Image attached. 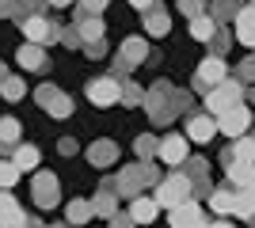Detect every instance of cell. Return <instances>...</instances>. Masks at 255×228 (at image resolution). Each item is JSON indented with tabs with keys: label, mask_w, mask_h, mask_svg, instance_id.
Segmentation results:
<instances>
[{
	"label": "cell",
	"mask_w": 255,
	"mask_h": 228,
	"mask_svg": "<svg viewBox=\"0 0 255 228\" xmlns=\"http://www.w3.org/2000/svg\"><path fill=\"white\" fill-rule=\"evenodd\" d=\"M225 175H229V183L236 190H244V186L255 183V160H229L225 163Z\"/></svg>",
	"instance_id": "4fadbf2b"
},
{
	"label": "cell",
	"mask_w": 255,
	"mask_h": 228,
	"mask_svg": "<svg viewBox=\"0 0 255 228\" xmlns=\"http://www.w3.org/2000/svg\"><path fill=\"white\" fill-rule=\"evenodd\" d=\"M156 156L164 163H171V167H183L187 156H191V141H187V133H171V137H164L160 149H156Z\"/></svg>",
	"instance_id": "8992f818"
},
{
	"label": "cell",
	"mask_w": 255,
	"mask_h": 228,
	"mask_svg": "<svg viewBox=\"0 0 255 228\" xmlns=\"http://www.w3.org/2000/svg\"><path fill=\"white\" fill-rule=\"evenodd\" d=\"M19 167H15V163L11 160H0V190H11V186L19 183Z\"/></svg>",
	"instance_id": "83f0119b"
},
{
	"label": "cell",
	"mask_w": 255,
	"mask_h": 228,
	"mask_svg": "<svg viewBox=\"0 0 255 228\" xmlns=\"http://www.w3.org/2000/svg\"><path fill=\"white\" fill-rule=\"evenodd\" d=\"M23 228H42V225H38V221H27V225H23Z\"/></svg>",
	"instance_id": "ab89813d"
},
{
	"label": "cell",
	"mask_w": 255,
	"mask_h": 228,
	"mask_svg": "<svg viewBox=\"0 0 255 228\" xmlns=\"http://www.w3.org/2000/svg\"><path fill=\"white\" fill-rule=\"evenodd\" d=\"M0 145H19V122L15 118H0Z\"/></svg>",
	"instance_id": "484cf974"
},
{
	"label": "cell",
	"mask_w": 255,
	"mask_h": 228,
	"mask_svg": "<svg viewBox=\"0 0 255 228\" xmlns=\"http://www.w3.org/2000/svg\"><path fill=\"white\" fill-rule=\"evenodd\" d=\"M240 76H244V80H255V57H252V61H244V65H240Z\"/></svg>",
	"instance_id": "d590c367"
},
{
	"label": "cell",
	"mask_w": 255,
	"mask_h": 228,
	"mask_svg": "<svg viewBox=\"0 0 255 228\" xmlns=\"http://www.w3.org/2000/svg\"><path fill=\"white\" fill-rule=\"evenodd\" d=\"M65 217H69V225H88V221L96 217V209H92V202H84V198H73L69 209H65Z\"/></svg>",
	"instance_id": "ac0fdd59"
},
{
	"label": "cell",
	"mask_w": 255,
	"mask_h": 228,
	"mask_svg": "<svg viewBox=\"0 0 255 228\" xmlns=\"http://www.w3.org/2000/svg\"><path fill=\"white\" fill-rule=\"evenodd\" d=\"M133 149H137V156H141V163L149 160V156H156V149H160V141L156 137H149V133H145V137H137V145H133Z\"/></svg>",
	"instance_id": "f546056e"
},
{
	"label": "cell",
	"mask_w": 255,
	"mask_h": 228,
	"mask_svg": "<svg viewBox=\"0 0 255 228\" xmlns=\"http://www.w3.org/2000/svg\"><path fill=\"white\" fill-rule=\"evenodd\" d=\"M149 183H156V171H152L149 163H137V167H126L122 171V179H118V194H126V198H137V190L141 186H149Z\"/></svg>",
	"instance_id": "5b68a950"
},
{
	"label": "cell",
	"mask_w": 255,
	"mask_h": 228,
	"mask_svg": "<svg viewBox=\"0 0 255 228\" xmlns=\"http://www.w3.org/2000/svg\"><path fill=\"white\" fill-rule=\"evenodd\" d=\"M248 4H255V0H248Z\"/></svg>",
	"instance_id": "7bdbcfd3"
},
{
	"label": "cell",
	"mask_w": 255,
	"mask_h": 228,
	"mask_svg": "<svg viewBox=\"0 0 255 228\" xmlns=\"http://www.w3.org/2000/svg\"><path fill=\"white\" fill-rule=\"evenodd\" d=\"M156 206H168V209H175V206H183L187 198H194V183L187 179V175H168V179H160L156 183Z\"/></svg>",
	"instance_id": "7a4b0ae2"
},
{
	"label": "cell",
	"mask_w": 255,
	"mask_h": 228,
	"mask_svg": "<svg viewBox=\"0 0 255 228\" xmlns=\"http://www.w3.org/2000/svg\"><path fill=\"white\" fill-rule=\"evenodd\" d=\"M34 206L38 209H53L57 206V190H61V186H57V175H50V171H42V175H34Z\"/></svg>",
	"instance_id": "9c48e42d"
},
{
	"label": "cell",
	"mask_w": 255,
	"mask_h": 228,
	"mask_svg": "<svg viewBox=\"0 0 255 228\" xmlns=\"http://www.w3.org/2000/svg\"><path fill=\"white\" fill-rule=\"evenodd\" d=\"M191 34L198 38V42H210L213 34H217V23H213L210 15H194L191 19Z\"/></svg>",
	"instance_id": "603a6c76"
},
{
	"label": "cell",
	"mask_w": 255,
	"mask_h": 228,
	"mask_svg": "<svg viewBox=\"0 0 255 228\" xmlns=\"http://www.w3.org/2000/svg\"><path fill=\"white\" fill-rule=\"evenodd\" d=\"M210 209L221 213V217L236 213V190H210Z\"/></svg>",
	"instance_id": "e0dca14e"
},
{
	"label": "cell",
	"mask_w": 255,
	"mask_h": 228,
	"mask_svg": "<svg viewBox=\"0 0 255 228\" xmlns=\"http://www.w3.org/2000/svg\"><path fill=\"white\" fill-rule=\"evenodd\" d=\"M80 34H84L88 42H99V34H103V23H99V19H88V15H84V19H80Z\"/></svg>",
	"instance_id": "4dcf8cb0"
},
{
	"label": "cell",
	"mask_w": 255,
	"mask_h": 228,
	"mask_svg": "<svg viewBox=\"0 0 255 228\" xmlns=\"http://www.w3.org/2000/svg\"><path fill=\"white\" fill-rule=\"evenodd\" d=\"M129 4H133V8H141V11H149V8H152V0H129Z\"/></svg>",
	"instance_id": "8d00e7d4"
},
{
	"label": "cell",
	"mask_w": 255,
	"mask_h": 228,
	"mask_svg": "<svg viewBox=\"0 0 255 228\" xmlns=\"http://www.w3.org/2000/svg\"><path fill=\"white\" fill-rule=\"evenodd\" d=\"M122 99H126V103H137V99H145V95H141L137 87H126V84H122Z\"/></svg>",
	"instance_id": "836d02e7"
},
{
	"label": "cell",
	"mask_w": 255,
	"mask_h": 228,
	"mask_svg": "<svg viewBox=\"0 0 255 228\" xmlns=\"http://www.w3.org/2000/svg\"><path fill=\"white\" fill-rule=\"evenodd\" d=\"M213 137H217V118H210V114H191V122H187V141L191 145H210Z\"/></svg>",
	"instance_id": "30bf717a"
},
{
	"label": "cell",
	"mask_w": 255,
	"mask_h": 228,
	"mask_svg": "<svg viewBox=\"0 0 255 228\" xmlns=\"http://www.w3.org/2000/svg\"><path fill=\"white\" fill-rule=\"evenodd\" d=\"M252 99H255V95H252Z\"/></svg>",
	"instance_id": "ee69618b"
},
{
	"label": "cell",
	"mask_w": 255,
	"mask_h": 228,
	"mask_svg": "<svg viewBox=\"0 0 255 228\" xmlns=\"http://www.w3.org/2000/svg\"><path fill=\"white\" fill-rule=\"evenodd\" d=\"M252 130V110L240 103V107L233 110H225V114H217V133H225V137H244V133Z\"/></svg>",
	"instance_id": "277c9868"
},
{
	"label": "cell",
	"mask_w": 255,
	"mask_h": 228,
	"mask_svg": "<svg viewBox=\"0 0 255 228\" xmlns=\"http://www.w3.org/2000/svg\"><path fill=\"white\" fill-rule=\"evenodd\" d=\"M27 225V213L8 190H0V228H23Z\"/></svg>",
	"instance_id": "7c38bea8"
},
{
	"label": "cell",
	"mask_w": 255,
	"mask_h": 228,
	"mask_svg": "<svg viewBox=\"0 0 255 228\" xmlns=\"http://www.w3.org/2000/svg\"><path fill=\"white\" fill-rule=\"evenodd\" d=\"M210 228H233V225H229V221H213Z\"/></svg>",
	"instance_id": "74e56055"
},
{
	"label": "cell",
	"mask_w": 255,
	"mask_h": 228,
	"mask_svg": "<svg viewBox=\"0 0 255 228\" xmlns=\"http://www.w3.org/2000/svg\"><path fill=\"white\" fill-rule=\"evenodd\" d=\"M38 103H42L46 110H50L53 118H69V114H73V99L65 95V91H57V87H38Z\"/></svg>",
	"instance_id": "8fae6325"
},
{
	"label": "cell",
	"mask_w": 255,
	"mask_h": 228,
	"mask_svg": "<svg viewBox=\"0 0 255 228\" xmlns=\"http://www.w3.org/2000/svg\"><path fill=\"white\" fill-rule=\"evenodd\" d=\"M145 27H149V34H152V38H164V34L171 31L168 11H156V8H149V15H145Z\"/></svg>",
	"instance_id": "44dd1931"
},
{
	"label": "cell",
	"mask_w": 255,
	"mask_h": 228,
	"mask_svg": "<svg viewBox=\"0 0 255 228\" xmlns=\"http://www.w3.org/2000/svg\"><path fill=\"white\" fill-rule=\"evenodd\" d=\"M15 61H19L23 69H42L46 65V54H42V46L31 42V46H23L19 54H15Z\"/></svg>",
	"instance_id": "ffe728a7"
},
{
	"label": "cell",
	"mask_w": 255,
	"mask_h": 228,
	"mask_svg": "<svg viewBox=\"0 0 255 228\" xmlns=\"http://www.w3.org/2000/svg\"><path fill=\"white\" fill-rule=\"evenodd\" d=\"M50 4H57V8H65V4H73V0H50Z\"/></svg>",
	"instance_id": "f35d334b"
},
{
	"label": "cell",
	"mask_w": 255,
	"mask_h": 228,
	"mask_svg": "<svg viewBox=\"0 0 255 228\" xmlns=\"http://www.w3.org/2000/svg\"><path fill=\"white\" fill-rule=\"evenodd\" d=\"M122 54H126V65H137V61H145V38H129V42L122 46Z\"/></svg>",
	"instance_id": "f1b7e54d"
},
{
	"label": "cell",
	"mask_w": 255,
	"mask_h": 228,
	"mask_svg": "<svg viewBox=\"0 0 255 228\" xmlns=\"http://www.w3.org/2000/svg\"><path fill=\"white\" fill-rule=\"evenodd\" d=\"M240 103H244V84H236V80H221L206 91V114H225Z\"/></svg>",
	"instance_id": "6da1fadb"
},
{
	"label": "cell",
	"mask_w": 255,
	"mask_h": 228,
	"mask_svg": "<svg viewBox=\"0 0 255 228\" xmlns=\"http://www.w3.org/2000/svg\"><path fill=\"white\" fill-rule=\"evenodd\" d=\"M111 225H115V228H133V217H129V213H126V217H118V213H115Z\"/></svg>",
	"instance_id": "e575fe53"
},
{
	"label": "cell",
	"mask_w": 255,
	"mask_h": 228,
	"mask_svg": "<svg viewBox=\"0 0 255 228\" xmlns=\"http://www.w3.org/2000/svg\"><path fill=\"white\" fill-rule=\"evenodd\" d=\"M122 99V84H118L115 76H99L88 84V103H96V107H111Z\"/></svg>",
	"instance_id": "52a82bcc"
},
{
	"label": "cell",
	"mask_w": 255,
	"mask_h": 228,
	"mask_svg": "<svg viewBox=\"0 0 255 228\" xmlns=\"http://www.w3.org/2000/svg\"><path fill=\"white\" fill-rule=\"evenodd\" d=\"M221 80H229V69H225V61L221 57H206L202 65H198V73H194V87L198 91H210L213 84H221Z\"/></svg>",
	"instance_id": "ba28073f"
},
{
	"label": "cell",
	"mask_w": 255,
	"mask_h": 228,
	"mask_svg": "<svg viewBox=\"0 0 255 228\" xmlns=\"http://www.w3.org/2000/svg\"><path fill=\"white\" fill-rule=\"evenodd\" d=\"M236 38L244 46H255V4L252 8H244V11H236Z\"/></svg>",
	"instance_id": "9a60e30c"
},
{
	"label": "cell",
	"mask_w": 255,
	"mask_h": 228,
	"mask_svg": "<svg viewBox=\"0 0 255 228\" xmlns=\"http://www.w3.org/2000/svg\"><path fill=\"white\" fill-rule=\"evenodd\" d=\"M19 27H23V34H27L31 42H46V38L53 34V31H50V23H46L42 15H31V19H23Z\"/></svg>",
	"instance_id": "d6986e66"
},
{
	"label": "cell",
	"mask_w": 255,
	"mask_h": 228,
	"mask_svg": "<svg viewBox=\"0 0 255 228\" xmlns=\"http://www.w3.org/2000/svg\"><path fill=\"white\" fill-rule=\"evenodd\" d=\"M213 15H217V19H229V15H236V0H217Z\"/></svg>",
	"instance_id": "1f68e13d"
},
{
	"label": "cell",
	"mask_w": 255,
	"mask_h": 228,
	"mask_svg": "<svg viewBox=\"0 0 255 228\" xmlns=\"http://www.w3.org/2000/svg\"><path fill=\"white\" fill-rule=\"evenodd\" d=\"M179 4H183V11H187L191 19H194V15H198V8H202V0H179Z\"/></svg>",
	"instance_id": "d6a6232c"
},
{
	"label": "cell",
	"mask_w": 255,
	"mask_h": 228,
	"mask_svg": "<svg viewBox=\"0 0 255 228\" xmlns=\"http://www.w3.org/2000/svg\"><path fill=\"white\" fill-rule=\"evenodd\" d=\"M156 213H160L156 198H145V194H137L133 202H129V217H133V225H152V221H156Z\"/></svg>",
	"instance_id": "5bb4252c"
},
{
	"label": "cell",
	"mask_w": 255,
	"mask_h": 228,
	"mask_svg": "<svg viewBox=\"0 0 255 228\" xmlns=\"http://www.w3.org/2000/svg\"><path fill=\"white\" fill-rule=\"evenodd\" d=\"M236 213L244 221H255V183L244 186V190H236Z\"/></svg>",
	"instance_id": "7402d4cb"
},
{
	"label": "cell",
	"mask_w": 255,
	"mask_h": 228,
	"mask_svg": "<svg viewBox=\"0 0 255 228\" xmlns=\"http://www.w3.org/2000/svg\"><path fill=\"white\" fill-rule=\"evenodd\" d=\"M115 152H118V149H115V145H111V141H99L96 149H88V160L103 167V163H111V160H115Z\"/></svg>",
	"instance_id": "d4e9b609"
},
{
	"label": "cell",
	"mask_w": 255,
	"mask_h": 228,
	"mask_svg": "<svg viewBox=\"0 0 255 228\" xmlns=\"http://www.w3.org/2000/svg\"><path fill=\"white\" fill-rule=\"evenodd\" d=\"M4 76H8V73H4V65H0V80H4Z\"/></svg>",
	"instance_id": "60d3db41"
},
{
	"label": "cell",
	"mask_w": 255,
	"mask_h": 228,
	"mask_svg": "<svg viewBox=\"0 0 255 228\" xmlns=\"http://www.w3.org/2000/svg\"><path fill=\"white\" fill-rule=\"evenodd\" d=\"M23 91H27V87H23L19 76H4V80H0V95L11 99V103H15V99H23Z\"/></svg>",
	"instance_id": "4316f807"
},
{
	"label": "cell",
	"mask_w": 255,
	"mask_h": 228,
	"mask_svg": "<svg viewBox=\"0 0 255 228\" xmlns=\"http://www.w3.org/2000/svg\"><path fill=\"white\" fill-rule=\"evenodd\" d=\"M92 209H96L99 217H115V209H118V198H115V190H107L103 186V194L92 202Z\"/></svg>",
	"instance_id": "cb8c5ba5"
},
{
	"label": "cell",
	"mask_w": 255,
	"mask_h": 228,
	"mask_svg": "<svg viewBox=\"0 0 255 228\" xmlns=\"http://www.w3.org/2000/svg\"><path fill=\"white\" fill-rule=\"evenodd\" d=\"M53 228H69V225H53Z\"/></svg>",
	"instance_id": "b9f144b4"
},
{
	"label": "cell",
	"mask_w": 255,
	"mask_h": 228,
	"mask_svg": "<svg viewBox=\"0 0 255 228\" xmlns=\"http://www.w3.org/2000/svg\"><path fill=\"white\" fill-rule=\"evenodd\" d=\"M38 160H42V152L34 149V145H15V152H11V163H15L19 171H31V167H38Z\"/></svg>",
	"instance_id": "2e32d148"
},
{
	"label": "cell",
	"mask_w": 255,
	"mask_h": 228,
	"mask_svg": "<svg viewBox=\"0 0 255 228\" xmlns=\"http://www.w3.org/2000/svg\"><path fill=\"white\" fill-rule=\"evenodd\" d=\"M168 225H171V228H210V221H206L202 206H198L194 198H187L183 206L168 209Z\"/></svg>",
	"instance_id": "3957f363"
}]
</instances>
